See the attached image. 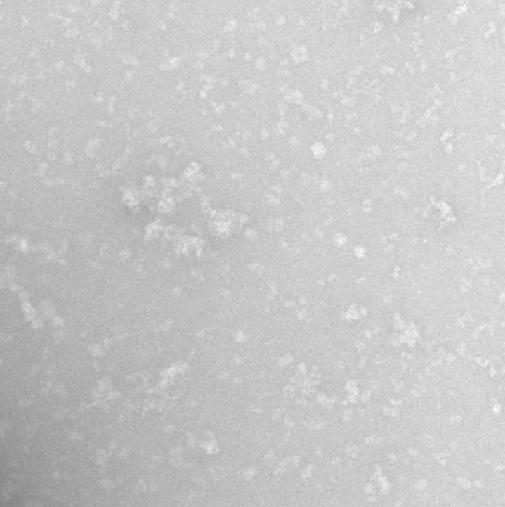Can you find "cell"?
I'll return each mask as SVG.
<instances>
[{
  "instance_id": "6da1fadb",
  "label": "cell",
  "mask_w": 505,
  "mask_h": 507,
  "mask_svg": "<svg viewBox=\"0 0 505 507\" xmlns=\"http://www.w3.org/2000/svg\"><path fill=\"white\" fill-rule=\"evenodd\" d=\"M243 224V215L235 210H223L214 218L212 226L216 227L218 235L231 236L240 229Z\"/></svg>"
}]
</instances>
